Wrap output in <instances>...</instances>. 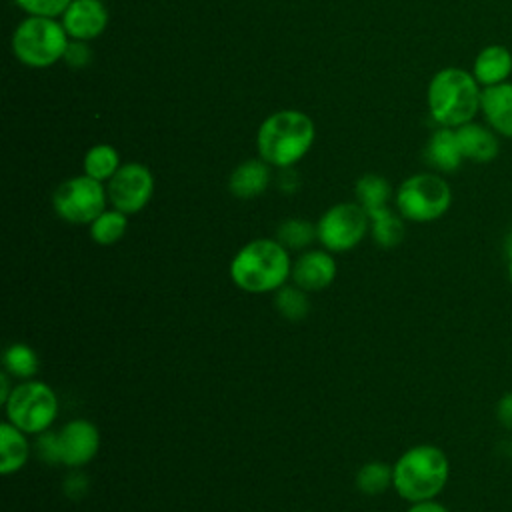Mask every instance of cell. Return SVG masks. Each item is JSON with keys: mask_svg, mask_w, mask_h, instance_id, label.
<instances>
[{"mask_svg": "<svg viewBox=\"0 0 512 512\" xmlns=\"http://www.w3.org/2000/svg\"><path fill=\"white\" fill-rule=\"evenodd\" d=\"M314 138L312 118L302 110L286 108L262 120L256 130V150L272 168H292L310 152Z\"/></svg>", "mask_w": 512, "mask_h": 512, "instance_id": "1", "label": "cell"}, {"mask_svg": "<svg viewBox=\"0 0 512 512\" xmlns=\"http://www.w3.org/2000/svg\"><path fill=\"white\" fill-rule=\"evenodd\" d=\"M228 274L234 286L244 292H276L292 274L290 250H286L276 238L250 240L234 254Z\"/></svg>", "mask_w": 512, "mask_h": 512, "instance_id": "2", "label": "cell"}, {"mask_svg": "<svg viewBox=\"0 0 512 512\" xmlns=\"http://www.w3.org/2000/svg\"><path fill=\"white\" fill-rule=\"evenodd\" d=\"M482 86L472 72L446 66L438 70L426 88V104L432 120L438 126L458 128L472 122L480 112Z\"/></svg>", "mask_w": 512, "mask_h": 512, "instance_id": "3", "label": "cell"}, {"mask_svg": "<svg viewBox=\"0 0 512 512\" xmlns=\"http://www.w3.org/2000/svg\"><path fill=\"white\" fill-rule=\"evenodd\" d=\"M392 488L404 500L422 502L436 498L450 476L446 452L434 444H416L404 450L392 464Z\"/></svg>", "mask_w": 512, "mask_h": 512, "instance_id": "4", "label": "cell"}, {"mask_svg": "<svg viewBox=\"0 0 512 512\" xmlns=\"http://www.w3.org/2000/svg\"><path fill=\"white\" fill-rule=\"evenodd\" d=\"M70 36L60 18L26 16L12 32L10 48L20 64L26 68H50L64 58Z\"/></svg>", "mask_w": 512, "mask_h": 512, "instance_id": "5", "label": "cell"}, {"mask_svg": "<svg viewBox=\"0 0 512 512\" xmlns=\"http://www.w3.org/2000/svg\"><path fill=\"white\" fill-rule=\"evenodd\" d=\"M396 212L410 222L426 224L442 218L452 206V188L436 172H418L402 180L394 194Z\"/></svg>", "mask_w": 512, "mask_h": 512, "instance_id": "6", "label": "cell"}, {"mask_svg": "<svg viewBox=\"0 0 512 512\" xmlns=\"http://www.w3.org/2000/svg\"><path fill=\"white\" fill-rule=\"evenodd\" d=\"M4 410L10 424L38 436L50 430L58 418V396L46 382L34 378L20 380L4 402Z\"/></svg>", "mask_w": 512, "mask_h": 512, "instance_id": "7", "label": "cell"}, {"mask_svg": "<svg viewBox=\"0 0 512 512\" xmlns=\"http://www.w3.org/2000/svg\"><path fill=\"white\" fill-rule=\"evenodd\" d=\"M106 204V184L86 174L66 178L52 194V208L56 216L68 224H90L106 210Z\"/></svg>", "mask_w": 512, "mask_h": 512, "instance_id": "8", "label": "cell"}, {"mask_svg": "<svg viewBox=\"0 0 512 512\" xmlns=\"http://www.w3.org/2000/svg\"><path fill=\"white\" fill-rule=\"evenodd\" d=\"M368 232L370 216L358 202H338L316 222V238L332 254L356 248Z\"/></svg>", "mask_w": 512, "mask_h": 512, "instance_id": "9", "label": "cell"}, {"mask_svg": "<svg viewBox=\"0 0 512 512\" xmlns=\"http://www.w3.org/2000/svg\"><path fill=\"white\" fill-rule=\"evenodd\" d=\"M112 208L132 216L148 206L154 194V176L142 162H126L106 182Z\"/></svg>", "mask_w": 512, "mask_h": 512, "instance_id": "10", "label": "cell"}, {"mask_svg": "<svg viewBox=\"0 0 512 512\" xmlns=\"http://www.w3.org/2000/svg\"><path fill=\"white\" fill-rule=\"evenodd\" d=\"M62 446V464L68 468H82L94 460L100 448V432L94 422L74 418L58 430Z\"/></svg>", "mask_w": 512, "mask_h": 512, "instance_id": "11", "label": "cell"}, {"mask_svg": "<svg viewBox=\"0 0 512 512\" xmlns=\"http://www.w3.org/2000/svg\"><path fill=\"white\" fill-rule=\"evenodd\" d=\"M338 274L336 260L326 248H310L304 250L292 262V284L300 286L306 292H320L328 288Z\"/></svg>", "mask_w": 512, "mask_h": 512, "instance_id": "12", "label": "cell"}, {"mask_svg": "<svg viewBox=\"0 0 512 512\" xmlns=\"http://www.w3.org/2000/svg\"><path fill=\"white\" fill-rule=\"evenodd\" d=\"M60 22L70 40L90 42L108 26V8L102 0H72L60 16Z\"/></svg>", "mask_w": 512, "mask_h": 512, "instance_id": "13", "label": "cell"}, {"mask_svg": "<svg viewBox=\"0 0 512 512\" xmlns=\"http://www.w3.org/2000/svg\"><path fill=\"white\" fill-rule=\"evenodd\" d=\"M480 112L498 136L512 138V82L482 88Z\"/></svg>", "mask_w": 512, "mask_h": 512, "instance_id": "14", "label": "cell"}, {"mask_svg": "<svg viewBox=\"0 0 512 512\" xmlns=\"http://www.w3.org/2000/svg\"><path fill=\"white\" fill-rule=\"evenodd\" d=\"M456 130V138L462 150L464 160H472L476 164H488L500 154L498 134L484 124L466 122Z\"/></svg>", "mask_w": 512, "mask_h": 512, "instance_id": "15", "label": "cell"}, {"mask_svg": "<svg viewBox=\"0 0 512 512\" xmlns=\"http://www.w3.org/2000/svg\"><path fill=\"white\" fill-rule=\"evenodd\" d=\"M270 168L272 166L268 162H264L260 156L240 162L230 172V178H228L230 194L238 200H252V198L264 194L272 180Z\"/></svg>", "mask_w": 512, "mask_h": 512, "instance_id": "16", "label": "cell"}, {"mask_svg": "<svg viewBox=\"0 0 512 512\" xmlns=\"http://www.w3.org/2000/svg\"><path fill=\"white\" fill-rule=\"evenodd\" d=\"M472 74L482 88L506 82L512 74V52L502 44L484 46L474 58Z\"/></svg>", "mask_w": 512, "mask_h": 512, "instance_id": "17", "label": "cell"}, {"mask_svg": "<svg viewBox=\"0 0 512 512\" xmlns=\"http://www.w3.org/2000/svg\"><path fill=\"white\" fill-rule=\"evenodd\" d=\"M424 158L438 172L446 174V172L458 170L460 164L464 162V156L456 138V130L438 126L426 142Z\"/></svg>", "mask_w": 512, "mask_h": 512, "instance_id": "18", "label": "cell"}, {"mask_svg": "<svg viewBox=\"0 0 512 512\" xmlns=\"http://www.w3.org/2000/svg\"><path fill=\"white\" fill-rule=\"evenodd\" d=\"M30 458V442L26 432L4 420L0 424V474L10 476L26 466Z\"/></svg>", "mask_w": 512, "mask_h": 512, "instance_id": "19", "label": "cell"}, {"mask_svg": "<svg viewBox=\"0 0 512 512\" xmlns=\"http://www.w3.org/2000/svg\"><path fill=\"white\" fill-rule=\"evenodd\" d=\"M404 218L392 208H382L370 214V236L380 248H396L404 240Z\"/></svg>", "mask_w": 512, "mask_h": 512, "instance_id": "20", "label": "cell"}, {"mask_svg": "<svg viewBox=\"0 0 512 512\" xmlns=\"http://www.w3.org/2000/svg\"><path fill=\"white\" fill-rule=\"evenodd\" d=\"M120 166H122L120 154L110 144L90 146L84 154V160H82L84 174L98 180V182H104V184L118 172Z\"/></svg>", "mask_w": 512, "mask_h": 512, "instance_id": "21", "label": "cell"}, {"mask_svg": "<svg viewBox=\"0 0 512 512\" xmlns=\"http://www.w3.org/2000/svg\"><path fill=\"white\" fill-rule=\"evenodd\" d=\"M356 202L368 212H378L382 208H388V200L392 198L390 182L380 174H364L358 178L354 186Z\"/></svg>", "mask_w": 512, "mask_h": 512, "instance_id": "22", "label": "cell"}, {"mask_svg": "<svg viewBox=\"0 0 512 512\" xmlns=\"http://www.w3.org/2000/svg\"><path fill=\"white\" fill-rule=\"evenodd\" d=\"M128 230V214L106 208L98 218L88 224V234L98 246H112L124 238Z\"/></svg>", "mask_w": 512, "mask_h": 512, "instance_id": "23", "label": "cell"}, {"mask_svg": "<svg viewBox=\"0 0 512 512\" xmlns=\"http://www.w3.org/2000/svg\"><path fill=\"white\" fill-rule=\"evenodd\" d=\"M2 368L14 380H30L36 376L40 368L38 354L24 342L10 344L2 354Z\"/></svg>", "mask_w": 512, "mask_h": 512, "instance_id": "24", "label": "cell"}, {"mask_svg": "<svg viewBox=\"0 0 512 512\" xmlns=\"http://www.w3.org/2000/svg\"><path fill=\"white\" fill-rule=\"evenodd\" d=\"M274 306L278 314L288 322H300L310 312L308 292L296 284H284L274 292Z\"/></svg>", "mask_w": 512, "mask_h": 512, "instance_id": "25", "label": "cell"}, {"mask_svg": "<svg viewBox=\"0 0 512 512\" xmlns=\"http://www.w3.org/2000/svg\"><path fill=\"white\" fill-rule=\"evenodd\" d=\"M394 482L392 466L380 460L366 462L356 472V488L366 496L384 494Z\"/></svg>", "mask_w": 512, "mask_h": 512, "instance_id": "26", "label": "cell"}, {"mask_svg": "<svg viewBox=\"0 0 512 512\" xmlns=\"http://www.w3.org/2000/svg\"><path fill=\"white\" fill-rule=\"evenodd\" d=\"M276 240L286 248V250H296L304 252L310 248V244L316 238V224L304 220V218H286L280 222L276 230Z\"/></svg>", "mask_w": 512, "mask_h": 512, "instance_id": "27", "label": "cell"}, {"mask_svg": "<svg viewBox=\"0 0 512 512\" xmlns=\"http://www.w3.org/2000/svg\"><path fill=\"white\" fill-rule=\"evenodd\" d=\"M34 452L38 460L44 464H62V446H60V434L54 430H46L38 434L34 442Z\"/></svg>", "mask_w": 512, "mask_h": 512, "instance_id": "28", "label": "cell"}, {"mask_svg": "<svg viewBox=\"0 0 512 512\" xmlns=\"http://www.w3.org/2000/svg\"><path fill=\"white\" fill-rule=\"evenodd\" d=\"M72 0H14V4L28 16L60 18Z\"/></svg>", "mask_w": 512, "mask_h": 512, "instance_id": "29", "label": "cell"}, {"mask_svg": "<svg viewBox=\"0 0 512 512\" xmlns=\"http://www.w3.org/2000/svg\"><path fill=\"white\" fill-rule=\"evenodd\" d=\"M64 64L74 70H82L92 62V50L90 44L84 40H70L68 48L64 52Z\"/></svg>", "mask_w": 512, "mask_h": 512, "instance_id": "30", "label": "cell"}, {"mask_svg": "<svg viewBox=\"0 0 512 512\" xmlns=\"http://www.w3.org/2000/svg\"><path fill=\"white\" fill-rule=\"evenodd\" d=\"M90 490V480L84 472L72 468V472H68L62 480V492L66 498L70 500H82Z\"/></svg>", "mask_w": 512, "mask_h": 512, "instance_id": "31", "label": "cell"}, {"mask_svg": "<svg viewBox=\"0 0 512 512\" xmlns=\"http://www.w3.org/2000/svg\"><path fill=\"white\" fill-rule=\"evenodd\" d=\"M496 420L504 430L512 432V390L498 398V402H496Z\"/></svg>", "mask_w": 512, "mask_h": 512, "instance_id": "32", "label": "cell"}, {"mask_svg": "<svg viewBox=\"0 0 512 512\" xmlns=\"http://www.w3.org/2000/svg\"><path fill=\"white\" fill-rule=\"evenodd\" d=\"M406 512H450V510L444 504H440L436 498H432V500L412 502Z\"/></svg>", "mask_w": 512, "mask_h": 512, "instance_id": "33", "label": "cell"}, {"mask_svg": "<svg viewBox=\"0 0 512 512\" xmlns=\"http://www.w3.org/2000/svg\"><path fill=\"white\" fill-rule=\"evenodd\" d=\"M10 374L8 372H2L0 374V404H4L6 400H8V396H10V392H12V384H10Z\"/></svg>", "mask_w": 512, "mask_h": 512, "instance_id": "34", "label": "cell"}, {"mask_svg": "<svg viewBox=\"0 0 512 512\" xmlns=\"http://www.w3.org/2000/svg\"><path fill=\"white\" fill-rule=\"evenodd\" d=\"M506 258H508L506 270H508V278H510V282H512V234H510L508 240H506Z\"/></svg>", "mask_w": 512, "mask_h": 512, "instance_id": "35", "label": "cell"}]
</instances>
